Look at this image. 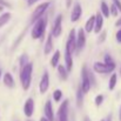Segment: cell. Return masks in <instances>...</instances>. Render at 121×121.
<instances>
[{
	"label": "cell",
	"instance_id": "cell-33",
	"mask_svg": "<svg viewBox=\"0 0 121 121\" xmlns=\"http://www.w3.org/2000/svg\"><path fill=\"white\" fill-rule=\"evenodd\" d=\"M117 41H118L119 43H121V28L117 32Z\"/></svg>",
	"mask_w": 121,
	"mask_h": 121
},
{
	"label": "cell",
	"instance_id": "cell-18",
	"mask_svg": "<svg viewBox=\"0 0 121 121\" xmlns=\"http://www.w3.org/2000/svg\"><path fill=\"white\" fill-rule=\"evenodd\" d=\"M72 53H69L68 51L65 49V64H66V68L67 71H72V67H73V59H72Z\"/></svg>",
	"mask_w": 121,
	"mask_h": 121
},
{
	"label": "cell",
	"instance_id": "cell-10",
	"mask_svg": "<svg viewBox=\"0 0 121 121\" xmlns=\"http://www.w3.org/2000/svg\"><path fill=\"white\" fill-rule=\"evenodd\" d=\"M43 113H45V118L48 121H55V115H54V111H53V106H52V101L48 99L45 104V108H43Z\"/></svg>",
	"mask_w": 121,
	"mask_h": 121
},
{
	"label": "cell",
	"instance_id": "cell-27",
	"mask_svg": "<svg viewBox=\"0 0 121 121\" xmlns=\"http://www.w3.org/2000/svg\"><path fill=\"white\" fill-rule=\"evenodd\" d=\"M30 61H28V59H27V54H22L21 56H20V60H19V64H20V68H22L25 65H27Z\"/></svg>",
	"mask_w": 121,
	"mask_h": 121
},
{
	"label": "cell",
	"instance_id": "cell-26",
	"mask_svg": "<svg viewBox=\"0 0 121 121\" xmlns=\"http://www.w3.org/2000/svg\"><path fill=\"white\" fill-rule=\"evenodd\" d=\"M61 98H62V92H61V89H55V91L53 92V100L56 101V102H59V101L61 100Z\"/></svg>",
	"mask_w": 121,
	"mask_h": 121
},
{
	"label": "cell",
	"instance_id": "cell-30",
	"mask_svg": "<svg viewBox=\"0 0 121 121\" xmlns=\"http://www.w3.org/2000/svg\"><path fill=\"white\" fill-rule=\"evenodd\" d=\"M0 6H2V7H7V8H12L11 2H8L7 0H0Z\"/></svg>",
	"mask_w": 121,
	"mask_h": 121
},
{
	"label": "cell",
	"instance_id": "cell-35",
	"mask_svg": "<svg viewBox=\"0 0 121 121\" xmlns=\"http://www.w3.org/2000/svg\"><path fill=\"white\" fill-rule=\"evenodd\" d=\"M117 26H121V18L118 20V22H117Z\"/></svg>",
	"mask_w": 121,
	"mask_h": 121
},
{
	"label": "cell",
	"instance_id": "cell-8",
	"mask_svg": "<svg viewBox=\"0 0 121 121\" xmlns=\"http://www.w3.org/2000/svg\"><path fill=\"white\" fill-rule=\"evenodd\" d=\"M93 69H94L96 73H100V74H107V73H112V72H114L115 67H111V66L106 65L105 62H94V65H93Z\"/></svg>",
	"mask_w": 121,
	"mask_h": 121
},
{
	"label": "cell",
	"instance_id": "cell-21",
	"mask_svg": "<svg viewBox=\"0 0 121 121\" xmlns=\"http://www.w3.org/2000/svg\"><path fill=\"white\" fill-rule=\"evenodd\" d=\"M83 92H82V89H81V86H79L78 88H77V105H78V107H82V101H83Z\"/></svg>",
	"mask_w": 121,
	"mask_h": 121
},
{
	"label": "cell",
	"instance_id": "cell-38",
	"mask_svg": "<svg viewBox=\"0 0 121 121\" xmlns=\"http://www.w3.org/2000/svg\"><path fill=\"white\" fill-rule=\"evenodd\" d=\"M104 121H112V119H111V117H108L107 119H105V120H104Z\"/></svg>",
	"mask_w": 121,
	"mask_h": 121
},
{
	"label": "cell",
	"instance_id": "cell-9",
	"mask_svg": "<svg viewBox=\"0 0 121 121\" xmlns=\"http://www.w3.org/2000/svg\"><path fill=\"white\" fill-rule=\"evenodd\" d=\"M48 88H49V73L48 71H45L39 83V92L41 94H45L48 91Z\"/></svg>",
	"mask_w": 121,
	"mask_h": 121
},
{
	"label": "cell",
	"instance_id": "cell-13",
	"mask_svg": "<svg viewBox=\"0 0 121 121\" xmlns=\"http://www.w3.org/2000/svg\"><path fill=\"white\" fill-rule=\"evenodd\" d=\"M86 45V34H85V30L80 28L78 31V35H77V49L81 51Z\"/></svg>",
	"mask_w": 121,
	"mask_h": 121
},
{
	"label": "cell",
	"instance_id": "cell-28",
	"mask_svg": "<svg viewBox=\"0 0 121 121\" xmlns=\"http://www.w3.org/2000/svg\"><path fill=\"white\" fill-rule=\"evenodd\" d=\"M109 12H111V15H113V17H118L119 15V9H118V7L114 5V4H112L111 5V7H109Z\"/></svg>",
	"mask_w": 121,
	"mask_h": 121
},
{
	"label": "cell",
	"instance_id": "cell-4",
	"mask_svg": "<svg viewBox=\"0 0 121 121\" xmlns=\"http://www.w3.org/2000/svg\"><path fill=\"white\" fill-rule=\"evenodd\" d=\"M48 7H49V2H43V4H40V5L34 9V12H33L32 17H31L30 24H31V25H34L39 19H41V18L45 15V13H46V11H47V8H48Z\"/></svg>",
	"mask_w": 121,
	"mask_h": 121
},
{
	"label": "cell",
	"instance_id": "cell-20",
	"mask_svg": "<svg viewBox=\"0 0 121 121\" xmlns=\"http://www.w3.org/2000/svg\"><path fill=\"white\" fill-rule=\"evenodd\" d=\"M58 73H59V77L61 78V80H67V78H68V71H67L66 66L59 65L58 66Z\"/></svg>",
	"mask_w": 121,
	"mask_h": 121
},
{
	"label": "cell",
	"instance_id": "cell-32",
	"mask_svg": "<svg viewBox=\"0 0 121 121\" xmlns=\"http://www.w3.org/2000/svg\"><path fill=\"white\" fill-rule=\"evenodd\" d=\"M113 4L118 7V9H119V12L121 13V1L120 0H113Z\"/></svg>",
	"mask_w": 121,
	"mask_h": 121
},
{
	"label": "cell",
	"instance_id": "cell-25",
	"mask_svg": "<svg viewBox=\"0 0 121 121\" xmlns=\"http://www.w3.org/2000/svg\"><path fill=\"white\" fill-rule=\"evenodd\" d=\"M104 59H105L104 62H105L106 65H108V66H111V67H115V62L113 61V59H112V56H111L109 54H105Z\"/></svg>",
	"mask_w": 121,
	"mask_h": 121
},
{
	"label": "cell",
	"instance_id": "cell-23",
	"mask_svg": "<svg viewBox=\"0 0 121 121\" xmlns=\"http://www.w3.org/2000/svg\"><path fill=\"white\" fill-rule=\"evenodd\" d=\"M117 82H118V75H117L115 73H113V74L111 75V78H109V82H108V88H109V91H113V89L115 88Z\"/></svg>",
	"mask_w": 121,
	"mask_h": 121
},
{
	"label": "cell",
	"instance_id": "cell-12",
	"mask_svg": "<svg viewBox=\"0 0 121 121\" xmlns=\"http://www.w3.org/2000/svg\"><path fill=\"white\" fill-rule=\"evenodd\" d=\"M33 113H34V100L32 98H28L24 105V114L27 118H31Z\"/></svg>",
	"mask_w": 121,
	"mask_h": 121
},
{
	"label": "cell",
	"instance_id": "cell-17",
	"mask_svg": "<svg viewBox=\"0 0 121 121\" xmlns=\"http://www.w3.org/2000/svg\"><path fill=\"white\" fill-rule=\"evenodd\" d=\"M94 26H95V15H92V17H89V19L85 24L86 33H91L92 31H94Z\"/></svg>",
	"mask_w": 121,
	"mask_h": 121
},
{
	"label": "cell",
	"instance_id": "cell-5",
	"mask_svg": "<svg viewBox=\"0 0 121 121\" xmlns=\"http://www.w3.org/2000/svg\"><path fill=\"white\" fill-rule=\"evenodd\" d=\"M68 105H69L68 100L62 101V104L60 105V107L58 109L55 121H68Z\"/></svg>",
	"mask_w": 121,
	"mask_h": 121
},
{
	"label": "cell",
	"instance_id": "cell-29",
	"mask_svg": "<svg viewBox=\"0 0 121 121\" xmlns=\"http://www.w3.org/2000/svg\"><path fill=\"white\" fill-rule=\"evenodd\" d=\"M104 100H105V96L102 95V94H99V95H96L95 96V100H94V102H95V105L99 107L102 102H104Z\"/></svg>",
	"mask_w": 121,
	"mask_h": 121
},
{
	"label": "cell",
	"instance_id": "cell-19",
	"mask_svg": "<svg viewBox=\"0 0 121 121\" xmlns=\"http://www.w3.org/2000/svg\"><path fill=\"white\" fill-rule=\"evenodd\" d=\"M100 13H101V14H102V17H105V18H108V17L111 15L109 6L106 4V1H105V0H102V1H101V4H100Z\"/></svg>",
	"mask_w": 121,
	"mask_h": 121
},
{
	"label": "cell",
	"instance_id": "cell-3",
	"mask_svg": "<svg viewBox=\"0 0 121 121\" xmlns=\"http://www.w3.org/2000/svg\"><path fill=\"white\" fill-rule=\"evenodd\" d=\"M46 26H47V18L43 15L41 19H39L33 25V28H32V32H31L32 39H40V38H42V35L45 34V31H46Z\"/></svg>",
	"mask_w": 121,
	"mask_h": 121
},
{
	"label": "cell",
	"instance_id": "cell-39",
	"mask_svg": "<svg viewBox=\"0 0 121 121\" xmlns=\"http://www.w3.org/2000/svg\"><path fill=\"white\" fill-rule=\"evenodd\" d=\"M40 121H48V120H47V119L43 117V118H41V119H40Z\"/></svg>",
	"mask_w": 121,
	"mask_h": 121
},
{
	"label": "cell",
	"instance_id": "cell-40",
	"mask_svg": "<svg viewBox=\"0 0 121 121\" xmlns=\"http://www.w3.org/2000/svg\"><path fill=\"white\" fill-rule=\"evenodd\" d=\"M2 9H4V7H2V6H0V11H2Z\"/></svg>",
	"mask_w": 121,
	"mask_h": 121
},
{
	"label": "cell",
	"instance_id": "cell-1",
	"mask_svg": "<svg viewBox=\"0 0 121 121\" xmlns=\"http://www.w3.org/2000/svg\"><path fill=\"white\" fill-rule=\"evenodd\" d=\"M32 73H33V64L28 62L22 68H20V82L24 91H28L32 81Z\"/></svg>",
	"mask_w": 121,
	"mask_h": 121
},
{
	"label": "cell",
	"instance_id": "cell-42",
	"mask_svg": "<svg viewBox=\"0 0 121 121\" xmlns=\"http://www.w3.org/2000/svg\"><path fill=\"white\" fill-rule=\"evenodd\" d=\"M27 121H32V120H27Z\"/></svg>",
	"mask_w": 121,
	"mask_h": 121
},
{
	"label": "cell",
	"instance_id": "cell-36",
	"mask_svg": "<svg viewBox=\"0 0 121 121\" xmlns=\"http://www.w3.org/2000/svg\"><path fill=\"white\" fill-rule=\"evenodd\" d=\"M83 121H91V119L88 117H86V118H83Z\"/></svg>",
	"mask_w": 121,
	"mask_h": 121
},
{
	"label": "cell",
	"instance_id": "cell-2",
	"mask_svg": "<svg viewBox=\"0 0 121 121\" xmlns=\"http://www.w3.org/2000/svg\"><path fill=\"white\" fill-rule=\"evenodd\" d=\"M93 82H94V79H93L92 73L88 71L87 66L83 65V66H82V69H81V83H80L81 89H82L83 94H87V93L89 92L91 86H92Z\"/></svg>",
	"mask_w": 121,
	"mask_h": 121
},
{
	"label": "cell",
	"instance_id": "cell-43",
	"mask_svg": "<svg viewBox=\"0 0 121 121\" xmlns=\"http://www.w3.org/2000/svg\"><path fill=\"white\" fill-rule=\"evenodd\" d=\"M101 121H104V120H101Z\"/></svg>",
	"mask_w": 121,
	"mask_h": 121
},
{
	"label": "cell",
	"instance_id": "cell-34",
	"mask_svg": "<svg viewBox=\"0 0 121 121\" xmlns=\"http://www.w3.org/2000/svg\"><path fill=\"white\" fill-rule=\"evenodd\" d=\"M39 0H27V5L28 6H32L33 4H35V2H38Z\"/></svg>",
	"mask_w": 121,
	"mask_h": 121
},
{
	"label": "cell",
	"instance_id": "cell-16",
	"mask_svg": "<svg viewBox=\"0 0 121 121\" xmlns=\"http://www.w3.org/2000/svg\"><path fill=\"white\" fill-rule=\"evenodd\" d=\"M2 81H4V83H5L7 87H9V88H13V87L15 86L14 78H13V75H12L11 73H5V74H4V78H2Z\"/></svg>",
	"mask_w": 121,
	"mask_h": 121
},
{
	"label": "cell",
	"instance_id": "cell-6",
	"mask_svg": "<svg viewBox=\"0 0 121 121\" xmlns=\"http://www.w3.org/2000/svg\"><path fill=\"white\" fill-rule=\"evenodd\" d=\"M66 51H68L69 53H74L77 51V34H75V30H71L68 39L66 42Z\"/></svg>",
	"mask_w": 121,
	"mask_h": 121
},
{
	"label": "cell",
	"instance_id": "cell-11",
	"mask_svg": "<svg viewBox=\"0 0 121 121\" xmlns=\"http://www.w3.org/2000/svg\"><path fill=\"white\" fill-rule=\"evenodd\" d=\"M81 14H82V7H81L80 2H75L73 6V9L71 12V21L77 22L81 18Z\"/></svg>",
	"mask_w": 121,
	"mask_h": 121
},
{
	"label": "cell",
	"instance_id": "cell-37",
	"mask_svg": "<svg viewBox=\"0 0 121 121\" xmlns=\"http://www.w3.org/2000/svg\"><path fill=\"white\" fill-rule=\"evenodd\" d=\"M119 120L121 121V107H120V111H119Z\"/></svg>",
	"mask_w": 121,
	"mask_h": 121
},
{
	"label": "cell",
	"instance_id": "cell-22",
	"mask_svg": "<svg viewBox=\"0 0 121 121\" xmlns=\"http://www.w3.org/2000/svg\"><path fill=\"white\" fill-rule=\"evenodd\" d=\"M60 51H55L54 52V54H53V56H52V59H51V65H52V67H58L59 66V60H60Z\"/></svg>",
	"mask_w": 121,
	"mask_h": 121
},
{
	"label": "cell",
	"instance_id": "cell-31",
	"mask_svg": "<svg viewBox=\"0 0 121 121\" xmlns=\"http://www.w3.org/2000/svg\"><path fill=\"white\" fill-rule=\"evenodd\" d=\"M106 37H107V32H106V31H104V32L100 34L99 39H98V40H99V43H102V42L105 41V39H106Z\"/></svg>",
	"mask_w": 121,
	"mask_h": 121
},
{
	"label": "cell",
	"instance_id": "cell-24",
	"mask_svg": "<svg viewBox=\"0 0 121 121\" xmlns=\"http://www.w3.org/2000/svg\"><path fill=\"white\" fill-rule=\"evenodd\" d=\"M11 13H2L1 15H0V28L4 26V25H6L8 21H9V19H11Z\"/></svg>",
	"mask_w": 121,
	"mask_h": 121
},
{
	"label": "cell",
	"instance_id": "cell-15",
	"mask_svg": "<svg viewBox=\"0 0 121 121\" xmlns=\"http://www.w3.org/2000/svg\"><path fill=\"white\" fill-rule=\"evenodd\" d=\"M52 49H53V35H52V33H49L48 37H47L46 43H45V48H43L45 55H48L52 52Z\"/></svg>",
	"mask_w": 121,
	"mask_h": 121
},
{
	"label": "cell",
	"instance_id": "cell-41",
	"mask_svg": "<svg viewBox=\"0 0 121 121\" xmlns=\"http://www.w3.org/2000/svg\"><path fill=\"white\" fill-rule=\"evenodd\" d=\"M0 75H1V69H0Z\"/></svg>",
	"mask_w": 121,
	"mask_h": 121
},
{
	"label": "cell",
	"instance_id": "cell-14",
	"mask_svg": "<svg viewBox=\"0 0 121 121\" xmlns=\"http://www.w3.org/2000/svg\"><path fill=\"white\" fill-rule=\"evenodd\" d=\"M104 26V17L101 13H98L95 15V26H94V32L95 33H100Z\"/></svg>",
	"mask_w": 121,
	"mask_h": 121
},
{
	"label": "cell",
	"instance_id": "cell-7",
	"mask_svg": "<svg viewBox=\"0 0 121 121\" xmlns=\"http://www.w3.org/2000/svg\"><path fill=\"white\" fill-rule=\"evenodd\" d=\"M51 33H52V35H53L54 38H58V37L61 35V33H62V15H61V14H59V15L55 18Z\"/></svg>",
	"mask_w": 121,
	"mask_h": 121
}]
</instances>
